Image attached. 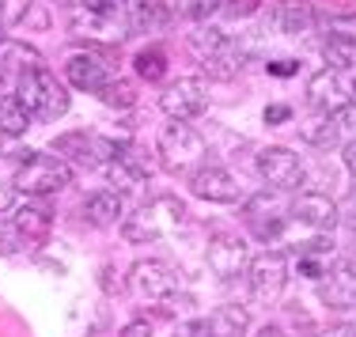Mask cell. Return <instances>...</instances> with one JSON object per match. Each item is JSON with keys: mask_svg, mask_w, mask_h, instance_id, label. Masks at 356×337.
<instances>
[{"mask_svg": "<svg viewBox=\"0 0 356 337\" xmlns=\"http://www.w3.org/2000/svg\"><path fill=\"white\" fill-rule=\"evenodd\" d=\"M345 220H349V224L356 227V201H353V205H349V216H345Z\"/></svg>", "mask_w": 356, "mask_h": 337, "instance_id": "obj_43", "label": "cell"}, {"mask_svg": "<svg viewBox=\"0 0 356 337\" xmlns=\"http://www.w3.org/2000/svg\"><path fill=\"white\" fill-rule=\"evenodd\" d=\"M129 284L140 299L159 303V299H171L178 292V273L167 262H159V258H140V262L129 269Z\"/></svg>", "mask_w": 356, "mask_h": 337, "instance_id": "obj_13", "label": "cell"}, {"mask_svg": "<svg viewBox=\"0 0 356 337\" xmlns=\"http://www.w3.org/2000/svg\"><path fill=\"white\" fill-rule=\"evenodd\" d=\"M318 299L326 303V307H334V311L356 307V273L349 265H341V269H334L330 277H322L318 281Z\"/></svg>", "mask_w": 356, "mask_h": 337, "instance_id": "obj_22", "label": "cell"}, {"mask_svg": "<svg viewBox=\"0 0 356 337\" xmlns=\"http://www.w3.org/2000/svg\"><path fill=\"white\" fill-rule=\"evenodd\" d=\"M171 19H175V12L163 0H133V8H129L133 35H159V31L171 27Z\"/></svg>", "mask_w": 356, "mask_h": 337, "instance_id": "obj_23", "label": "cell"}, {"mask_svg": "<svg viewBox=\"0 0 356 337\" xmlns=\"http://www.w3.org/2000/svg\"><path fill=\"white\" fill-rule=\"evenodd\" d=\"M15 208V186H0V216Z\"/></svg>", "mask_w": 356, "mask_h": 337, "instance_id": "obj_40", "label": "cell"}, {"mask_svg": "<svg viewBox=\"0 0 356 337\" xmlns=\"http://www.w3.org/2000/svg\"><path fill=\"white\" fill-rule=\"evenodd\" d=\"M250 258H247V243L232 231H216L209 239V269L220 281H235L239 273H247Z\"/></svg>", "mask_w": 356, "mask_h": 337, "instance_id": "obj_14", "label": "cell"}, {"mask_svg": "<svg viewBox=\"0 0 356 337\" xmlns=\"http://www.w3.org/2000/svg\"><path fill=\"white\" fill-rule=\"evenodd\" d=\"M193 330H197V337H243L250 330V311L227 303V307H216L213 315H209L205 322H197Z\"/></svg>", "mask_w": 356, "mask_h": 337, "instance_id": "obj_20", "label": "cell"}, {"mask_svg": "<svg viewBox=\"0 0 356 337\" xmlns=\"http://www.w3.org/2000/svg\"><path fill=\"white\" fill-rule=\"evenodd\" d=\"M178 4V15L190 23H209V15H216L224 8V0H175Z\"/></svg>", "mask_w": 356, "mask_h": 337, "instance_id": "obj_32", "label": "cell"}, {"mask_svg": "<svg viewBox=\"0 0 356 337\" xmlns=\"http://www.w3.org/2000/svg\"><path fill=\"white\" fill-rule=\"evenodd\" d=\"M54 156L65 159V163H76V167H95V163H106L110 156L118 151V140H106V137H95L88 129H72V133H61L54 137Z\"/></svg>", "mask_w": 356, "mask_h": 337, "instance_id": "obj_7", "label": "cell"}, {"mask_svg": "<svg viewBox=\"0 0 356 337\" xmlns=\"http://www.w3.org/2000/svg\"><path fill=\"white\" fill-rule=\"evenodd\" d=\"M247 281H250L254 299H261V303L281 299V292L288 284V258H284V250H261L258 258H250Z\"/></svg>", "mask_w": 356, "mask_h": 337, "instance_id": "obj_11", "label": "cell"}, {"mask_svg": "<svg viewBox=\"0 0 356 337\" xmlns=\"http://www.w3.org/2000/svg\"><path fill=\"white\" fill-rule=\"evenodd\" d=\"M122 4L125 0H80V8H88V12H110V15H122Z\"/></svg>", "mask_w": 356, "mask_h": 337, "instance_id": "obj_38", "label": "cell"}, {"mask_svg": "<svg viewBox=\"0 0 356 337\" xmlns=\"http://www.w3.org/2000/svg\"><path fill=\"white\" fill-rule=\"evenodd\" d=\"M190 193L201 201H209V205H235V201L243 197V186L227 167L201 163L197 171L190 174Z\"/></svg>", "mask_w": 356, "mask_h": 337, "instance_id": "obj_12", "label": "cell"}, {"mask_svg": "<svg viewBox=\"0 0 356 337\" xmlns=\"http://www.w3.org/2000/svg\"><path fill=\"white\" fill-rule=\"evenodd\" d=\"M23 163L15 167V179L12 186L27 197H54L61 193L65 186H72V167L65 159L49 156V151H19Z\"/></svg>", "mask_w": 356, "mask_h": 337, "instance_id": "obj_2", "label": "cell"}, {"mask_svg": "<svg viewBox=\"0 0 356 337\" xmlns=\"http://www.w3.org/2000/svg\"><path fill=\"white\" fill-rule=\"evenodd\" d=\"M303 140L315 148H334L337 137H341V125H337V114H322V117H311V122L300 125Z\"/></svg>", "mask_w": 356, "mask_h": 337, "instance_id": "obj_29", "label": "cell"}, {"mask_svg": "<svg viewBox=\"0 0 356 337\" xmlns=\"http://www.w3.org/2000/svg\"><path fill=\"white\" fill-rule=\"evenodd\" d=\"M99 99H103L106 106H114V110H129V106L137 103V83L125 80V76H110V83L99 91Z\"/></svg>", "mask_w": 356, "mask_h": 337, "instance_id": "obj_31", "label": "cell"}, {"mask_svg": "<svg viewBox=\"0 0 356 337\" xmlns=\"http://www.w3.org/2000/svg\"><path fill=\"white\" fill-rule=\"evenodd\" d=\"M31 12V0H0V27H15Z\"/></svg>", "mask_w": 356, "mask_h": 337, "instance_id": "obj_33", "label": "cell"}, {"mask_svg": "<svg viewBox=\"0 0 356 337\" xmlns=\"http://www.w3.org/2000/svg\"><path fill=\"white\" fill-rule=\"evenodd\" d=\"M284 122H292V106H284V103L266 106V125H284Z\"/></svg>", "mask_w": 356, "mask_h": 337, "instance_id": "obj_39", "label": "cell"}, {"mask_svg": "<svg viewBox=\"0 0 356 337\" xmlns=\"http://www.w3.org/2000/svg\"><path fill=\"white\" fill-rule=\"evenodd\" d=\"M159 156H163V163L171 167V171H186V167H201V159H205V137H201L197 129H193L190 122H171L159 129Z\"/></svg>", "mask_w": 356, "mask_h": 337, "instance_id": "obj_6", "label": "cell"}, {"mask_svg": "<svg viewBox=\"0 0 356 337\" xmlns=\"http://www.w3.org/2000/svg\"><path fill=\"white\" fill-rule=\"evenodd\" d=\"M106 179H110V186H118V193L140 190L144 179H148V163L140 159V151L133 145H118V151L106 159Z\"/></svg>", "mask_w": 356, "mask_h": 337, "instance_id": "obj_18", "label": "cell"}, {"mask_svg": "<svg viewBox=\"0 0 356 337\" xmlns=\"http://www.w3.org/2000/svg\"><path fill=\"white\" fill-rule=\"evenodd\" d=\"M31 122H35V114L19 103L15 91L0 99V133H4V137H23V133L31 129Z\"/></svg>", "mask_w": 356, "mask_h": 337, "instance_id": "obj_28", "label": "cell"}, {"mask_svg": "<svg viewBox=\"0 0 356 337\" xmlns=\"http://www.w3.org/2000/svg\"><path fill=\"white\" fill-rule=\"evenodd\" d=\"M288 213H292V220H300L303 227H311V231H334L337 220H341V205H337L334 197H326V193H300V197L288 205Z\"/></svg>", "mask_w": 356, "mask_h": 337, "instance_id": "obj_15", "label": "cell"}, {"mask_svg": "<svg viewBox=\"0 0 356 337\" xmlns=\"http://www.w3.org/2000/svg\"><path fill=\"white\" fill-rule=\"evenodd\" d=\"M83 216H88L95 227H114L118 220H125V205L118 190H95L88 201H83Z\"/></svg>", "mask_w": 356, "mask_h": 337, "instance_id": "obj_24", "label": "cell"}, {"mask_svg": "<svg viewBox=\"0 0 356 337\" xmlns=\"http://www.w3.org/2000/svg\"><path fill=\"white\" fill-rule=\"evenodd\" d=\"M110 76H114V72L106 69L103 57L83 54V49H80V54H72L69 61H65V80H69L76 91H88V95H99V91H103L106 83H110Z\"/></svg>", "mask_w": 356, "mask_h": 337, "instance_id": "obj_17", "label": "cell"}, {"mask_svg": "<svg viewBox=\"0 0 356 337\" xmlns=\"http://www.w3.org/2000/svg\"><path fill=\"white\" fill-rule=\"evenodd\" d=\"M186 205L178 197H156L148 201V205H140L133 216H125L122 220V235L129 243H156L163 239L167 231H178V227L186 224Z\"/></svg>", "mask_w": 356, "mask_h": 337, "instance_id": "obj_3", "label": "cell"}, {"mask_svg": "<svg viewBox=\"0 0 356 337\" xmlns=\"http://www.w3.org/2000/svg\"><path fill=\"white\" fill-rule=\"evenodd\" d=\"M54 4H76V0H54Z\"/></svg>", "mask_w": 356, "mask_h": 337, "instance_id": "obj_44", "label": "cell"}, {"mask_svg": "<svg viewBox=\"0 0 356 337\" xmlns=\"http://www.w3.org/2000/svg\"><path fill=\"white\" fill-rule=\"evenodd\" d=\"M322 61H326V69L353 72L356 69V35H349V31H330L322 38Z\"/></svg>", "mask_w": 356, "mask_h": 337, "instance_id": "obj_26", "label": "cell"}, {"mask_svg": "<svg viewBox=\"0 0 356 337\" xmlns=\"http://www.w3.org/2000/svg\"><path fill=\"white\" fill-rule=\"evenodd\" d=\"M300 273L311 277V281H322V277L334 273V239H311L300 247Z\"/></svg>", "mask_w": 356, "mask_h": 337, "instance_id": "obj_25", "label": "cell"}, {"mask_svg": "<svg viewBox=\"0 0 356 337\" xmlns=\"http://www.w3.org/2000/svg\"><path fill=\"white\" fill-rule=\"evenodd\" d=\"M125 31H129V19H125V15H110V12H88V8H80V12L72 15V35H80V38L122 42V38H129Z\"/></svg>", "mask_w": 356, "mask_h": 337, "instance_id": "obj_19", "label": "cell"}, {"mask_svg": "<svg viewBox=\"0 0 356 337\" xmlns=\"http://www.w3.org/2000/svg\"><path fill=\"white\" fill-rule=\"evenodd\" d=\"M133 72H137L144 83H159L167 76V49L163 46H144L140 54L133 57Z\"/></svg>", "mask_w": 356, "mask_h": 337, "instance_id": "obj_30", "label": "cell"}, {"mask_svg": "<svg viewBox=\"0 0 356 337\" xmlns=\"http://www.w3.org/2000/svg\"><path fill=\"white\" fill-rule=\"evenodd\" d=\"M23 247L19 231H15L12 220H0V254H15V250Z\"/></svg>", "mask_w": 356, "mask_h": 337, "instance_id": "obj_34", "label": "cell"}, {"mask_svg": "<svg viewBox=\"0 0 356 337\" xmlns=\"http://www.w3.org/2000/svg\"><path fill=\"white\" fill-rule=\"evenodd\" d=\"M288 205L281 201V193H269V190H261V193H254V197L247 201V208H243V220H247V227L254 231V239H261V243H277L281 239V231H284V220H288Z\"/></svg>", "mask_w": 356, "mask_h": 337, "instance_id": "obj_10", "label": "cell"}, {"mask_svg": "<svg viewBox=\"0 0 356 337\" xmlns=\"http://www.w3.org/2000/svg\"><path fill=\"white\" fill-rule=\"evenodd\" d=\"M254 337H288L281 326H273V322H266V326H258V330H254Z\"/></svg>", "mask_w": 356, "mask_h": 337, "instance_id": "obj_41", "label": "cell"}, {"mask_svg": "<svg viewBox=\"0 0 356 337\" xmlns=\"http://www.w3.org/2000/svg\"><path fill=\"white\" fill-rule=\"evenodd\" d=\"M209 103V83L201 76H178L175 83H167L163 95H159V110L171 122H190L205 110Z\"/></svg>", "mask_w": 356, "mask_h": 337, "instance_id": "obj_9", "label": "cell"}, {"mask_svg": "<svg viewBox=\"0 0 356 337\" xmlns=\"http://www.w3.org/2000/svg\"><path fill=\"white\" fill-rule=\"evenodd\" d=\"M273 23H277V31L300 38L318 23V15H315V4H311V0H277L273 4Z\"/></svg>", "mask_w": 356, "mask_h": 337, "instance_id": "obj_21", "label": "cell"}, {"mask_svg": "<svg viewBox=\"0 0 356 337\" xmlns=\"http://www.w3.org/2000/svg\"><path fill=\"white\" fill-rule=\"evenodd\" d=\"M254 171L266 186H273L277 193H288V190H300L307 171H303V159L296 156L292 148L284 145H269L254 156Z\"/></svg>", "mask_w": 356, "mask_h": 337, "instance_id": "obj_5", "label": "cell"}, {"mask_svg": "<svg viewBox=\"0 0 356 337\" xmlns=\"http://www.w3.org/2000/svg\"><path fill=\"white\" fill-rule=\"evenodd\" d=\"M42 65V54L27 42H15V38H4L0 42V76L12 72V76H23L27 69H38Z\"/></svg>", "mask_w": 356, "mask_h": 337, "instance_id": "obj_27", "label": "cell"}, {"mask_svg": "<svg viewBox=\"0 0 356 337\" xmlns=\"http://www.w3.org/2000/svg\"><path fill=\"white\" fill-rule=\"evenodd\" d=\"M0 42H4V27H0Z\"/></svg>", "mask_w": 356, "mask_h": 337, "instance_id": "obj_45", "label": "cell"}, {"mask_svg": "<svg viewBox=\"0 0 356 337\" xmlns=\"http://www.w3.org/2000/svg\"><path fill=\"white\" fill-rule=\"evenodd\" d=\"M266 72L269 76H296L300 72V61H292V57H277V61L266 65Z\"/></svg>", "mask_w": 356, "mask_h": 337, "instance_id": "obj_37", "label": "cell"}, {"mask_svg": "<svg viewBox=\"0 0 356 337\" xmlns=\"http://www.w3.org/2000/svg\"><path fill=\"white\" fill-rule=\"evenodd\" d=\"M190 54L201 61V69L216 80H232L243 69V49L224 27H197L190 35Z\"/></svg>", "mask_w": 356, "mask_h": 337, "instance_id": "obj_4", "label": "cell"}, {"mask_svg": "<svg viewBox=\"0 0 356 337\" xmlns=\"http://www.w3.org/2000/svg\"><path fill=\"white\" fill-rule=\"evenodd\" d=\"M307 99L311 106L322 114H341L356 103V83L349 80V72H337V69H318L307 80Z\"/></svg>", "mask_w": 356, "mask_h": 337, "instance_id": "obj_8", "label": "cell"}, {"mask_svg": "<svg viewBox=\"0 0 356 337\" xmlns=\"http://www.w3.org/2000/svg\"><path fill=\"white\" fill-rule=\"evenodd\" d=\"M15 95H19V103L27 106L38 122H57V117H65V114H69V106H72L65 83L57 80L46 65L27 69L23 76H15Z\"/></svg>", "mask_w": 356, "mask_h": 337, "instance_id": "obj_1", "label": "cell"}, {"mask_svg": "<svg viewBox=\"0 0 356 337\" xmlns=\"http://www.w3.org/2000/svg\"><path fill=\"white\" fill-rule=\"evenodd\" d=\"M345 167H349V174H356V140L345 145Z\"/></svg>", "mask_w": 356, "mask_h": 337, "instance_id": "obj_42", "label": "cell"}, {"mask_svg": "<svg viewBox=\"0 0 356 337\" xmlns=\"http://www.w3.org/2000/svg\"><path fill=\"white\" fill-rule=\"evenodd\" d=\"M12 224L27 247H42L54 231V208L46 205V197H27L23 205L12 208Z\"/></svg>", "mask_w": 356, "mask_h": 337, "instance_id": "obj_16", "label": "cell"}, {"mask_svg": "<svg viewBox=\"0 0 356 337\" xmlns=\"http://www.w3.org/2000/svg\"><path fill=\"white\" fill-rule=\"evenodd\" d=\"M224 8L235 15V19H250V15L261 8V0H224Z\"/></svg>", "mask_w": 356, "mask_h": 337, "instance_id": "obj_35", "label": "cell"}, {"mask_svg": "<svg viewBox=\"0 0 356 337\" xmlns=\"http://www.w3.org/2000/svg\"><path fill=\"white\" fill-rule=\"evenodd\" d=\"M118 337H156V330H152L148 318H133V322L122 326V334H118Z\"/></svg>", "mask_w": 356, "mask_h": 337, "instance_id": "obj_36", "label": "cell"}]
</instances>
